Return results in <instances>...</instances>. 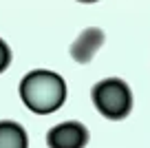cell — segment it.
<instances>
[{
    "label": "cell",
    "instance_id": "1",
    "mask_svg": "<svg viewBox=\"0 0 150 148\" xmlns=\"http://www.w3.org/2000/svg\"><path fill=\"white\" fill-rule=\"evenodd\" d=\"M20 97L33 113L47 115L64 104L66 84L53 71H31L20 84Z\"/></svg>",
    "mask_w": 150,
    "mask_h": 148
},
{
    "label": "cell",
    "instance_id": "2",
    "mask_svg": "<svg viewBox=\"0 0 150 148\" xmlns=\"http://www.w3.org/2000/svg\"><path fill=\"white\" fill-rule=\"evenodd\" d=\"M95 108L108 120H122L132 108V95L126 82L117 78H108L104 82L95 84L93 88Z\"/></svg>",
    "mask_w": 150,
    "mask_h": 148
},
{
    "label": "cell",
    "instance_id": "3",
    "mask_svg": "<svg viewBox=\"0 0 150 148\" xmlns=\"http://www.w3.org/2000/svg\"><path fill=\"white\" fill-rule=\"evenodd\" d=\"M88 142V133L80 122H64L49 130V148H84Z\"/></svg>",
    "mask_w": 150,
    "mask_h": 148
},
{
    "label": "cell",
    "instance_id": "4",
    "mask_svg": "<svg viewBox=\"0 0 150 148\" xmlns=\"http://www.w3.org/2000/svg\"><path fill=\"white\" fill-rule=\"evenodd\" d=\"M102 42H104V31L102 29H97V27L84 29V31L77 36V40L73 42V46H71V56H73V60L86 64V62L93 60V56L97 53Z\"/></svg>",
    "mask_w": 150,
    "mask_h": 148
},
{
    "label": "cell",
    "instance_id": "5",
    "mask_svg": "<svg viewBox=\"0 0 150 148\" xmlns=\"http://www.w3.org/2000/svg\"><path fill=\"white\" fill-rule=\"evenodd\" d=\"M27 133L16 122H0V148H27Z\"/></svg>",
    "mask_w": 150,
    "mask_h": 148
},
{
    "label": "cell",
    "instance_id": "6",
    "mask_svg": "<svg viewBox=\"0 0 150 148\" xmlns=\"http://www.w3.org/2000/svg\"><path fill=\"white\" fill-rule=\"evenodd\" d=\"M9 62H11V51H9V46L0 40V73L9 66Z\"/></svg>",
    "mask_w": 150,
    "mask_h": 148
},
{
    "label": "cell",
    "instance_id": "7",
    "mask_svg": "<svg viewBox=\"0 0 150 148\" xmlns=\"http://www.w3.org/2000/svg\"><path fill=\"white\" fill-rule=\"evenodd\" d=\"M80 2H95V0H80Z\"/></svg>",
    "mask_w": 150,
    "mask_h": 148
}]
</instances>
